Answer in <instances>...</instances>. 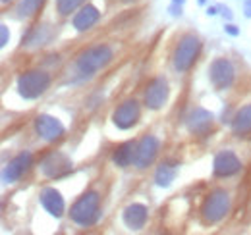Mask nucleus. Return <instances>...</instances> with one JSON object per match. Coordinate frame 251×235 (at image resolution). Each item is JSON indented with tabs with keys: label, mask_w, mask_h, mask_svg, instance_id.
I'll return each instance as SVG.
<instances>
[{
	"label": "nucleus",
	"mask_w": 251,
	"mask_h": 235,
	"mask_svg": "<svg viewBox=\"0 0 251 235\" xmlns=\"http://www.w3.org/2000/svg\"><path fill=\"white\" fill-rule=\"evenodd\" d=\"M139 116H141L139 102H137V100H133V98H129V100L122 102V104L114 110L112 119H114L116 127H120V129H129V127H133V125L137 123Z\"/></svg>",
	"instance_id": "10"
},
{
	"label": "nucleus",
	"mask_w": 251,
	"mask_h": 235,
	"mask_svg": "<svg viewBox=\"0 0 251 235\" xmlns=\"http://www.w3.org/2000/svg\"><path fill=\"white\" fill-rule=\"evenodd\" d=\"M43 4H45V0H22L16 8L18 18H33L41 10Z\"/></svg>",
	"instance_id": "22"
},
{
	"label": "nucleus",
	"mask_w": 251,
	"mask_h": 235,
	"mask_svg": "<svg viewBox=\"0 0 251 235\" xmlns=\"http://www.w3.org/2000/svg\"><path fill=\"white\" fill-rule=\"evenodd\" d=\"M172 2H176V4H184L186 0H172Z\"/></svg>",
	"instance_id": "29"
},
{
	"label": "nucleus",
	"mask_w": 251,
	"mask_h": 235,
	"mask_svg": "<svg viewBox=\"0 0 251 235\" xmlns=\"http://www.w3.org/2000/svg\"><path fill=\"white\" fill-rule=\"evenodd\" d=\"M209 77H211V83L215 85V89H228L234 83V77H236V71H234V66L228 58H217L211 62L209 66Z\"/></svg>",
	"instance_id": "6"
},
{
	"label": "nucleus",
	"mask_w": 251,
	"mask_h": 235,
	"mask_svg": "<svg viewBox=\"0 0 251 235\" xmlns=\"http://www.w3.org/2000/svg\"><path fill=\"white\" fill-rule=\"evenodd\" d=\"M244 12H246V18H251V0H246V4H244Z\"/></svg>",
	"instance_id": "28"
},
{
	"label": "nucleus",
	"mask_w": 251,
	"mask_h": 235,
	"mask_svg": "<svg viewBox=\"0 0 251 235\" xmlns=\"http://www.w3.org/2000/svg\"><path fill=\"white\" fill-rule=\"evenodd\" d=\"M232 131H234V135H238V137L251 133V104L242 106V108L236 112V116L232 119Z\"/></svg>",
	"instance_id": "18"
},
{
	"label": "nucleus",
	"mask_w": 251,
	"mask_h": 235,
	"mask_svg": "<svg viewBox=\"0 0 251 235\" xmlns=\"http://www.w3.org/2000/svg\"><path fill=\"white\" fill-rule=\"evenodd\" d=\"M186 123H188V129L193 135H205L213 127V114L205 108H195V110H191Z\"/></svg>",
	"instance_id": "15"
},
{
	"label": "nucleus",
	"mask_w": 251,
	"mask_h": 235,
	"mask_svg": "<svg viewBox=\"0 0 251 235\" xmlns=\"http://www.w3.org/2000/svg\"><path fill=\"white\" fill-rule=\"evenodd\" d=\"M219 10H220V14H222L226 20H232V18H234V14H232V10H230L228 6H219Z\"/></svg>",
	"instance_id": "26"
},
{
	"label": "nucleus",
	"mask_w": 251,
	"mask_h": 235,
	"mask_svg": "<svg viewBox=\"0 0 251 235\" xmlns=\"http://www.w3.org/2000/svg\"><path fill=\"white\" fill-rule=\"evenodd\" d=\"M120 2H124V4H129V2H135V0H120Z\"/></svg>",
	"instance_id": "30"
},
{
	"label": "nucleus",
	"mask_w": 251,
	"mask_h": 235,
	"mask_svg": "<svg viewBox=\"0 0 251 235\" xmlns=\"http://www.w3.org/2000/svg\"><path fill=\"white\" fill-rule=\"evenodd\" d=\"M166 98H168V81L164 77L151 79L145 89V106L151 110H158V108H162Z\"/></svg>",
	"instance_id": "11"
},
{
	"label": "nucleus",
	"mask_w": 251,
	"mask_h": 235,
	"mask_svg": "<svg viewBox=\"0 0 251 235\" xmlns=\"http://www.w3.org/2000/svg\"><path fill=\"white\" fill-rule=\"evenodd\" d=\"M230 212V195L224 189H215L201 206L205 224H217Z\"/></svg>",
	"instance_id": "5"
},
{
	"label": "nucleus",
	"mask_w": 251,
	"mask_h": 235,
	"mask_svg": "<svg viewBox=\"0 0 251 235\" xmlns=\"http://www.w3.org/2000/svg\"><path fill=\"white\" fill-rule=\"evenodd\" d=\"M99 20H100V12L95 8L93 4H87V6H83V8L74 16V27L77 31H87V29H91Z\"/></svg>",
	"instance_id": "17"
},
{
	"label": "nucleus",
	"mask_w": 251,
	"mask_h": 235,
	"mask_svg": "<svg viewBox=\"0 0 251 235\" xmlns=\"http://www.w3.org/2000/svg\"><path fill=\"white\" fill-rule=\"evenodd\" d=\"M35 131L41 139L52 143V141H58L62 139L64 135V125L60 123V119H56L54 116H49V114H41L35 119Z\"/></svg>",
	"instance_id": "8"
},
{
	"label": "nucleus",
	"mask_w": 251,
	"mask_h": 235,
	"mask_svg": "<svg viewBox=\"0 0 251 235\" xmlns=\"http://www.w3.org/2000/svg\"><path fill=\"white\" fill-rule=\"evenodd\" d=\"M33 164V154L29 150H24V152H20L16 158H12L10 162H8V166L4 168V181L6 183H14V181H18L20 177L24 176L29 168H31Z\"/></svg>",
	"instance_id": "12"
},
{
	"label": "nucleus",
	"mask_w": 251,
	"mask_h": 235,
	"mask_svg": "<svg viewBox=\"0 0 251 235\" xmlns=\"http://www.w3.org/2000/svg\"><path fill=\"white\" fill-rule=\"evenodd\" d=\"M49 39H50L49 27L47 25H37V27H33L27 33V37H24V45H27V47H41V45H47Z\"/></svg>",
	"instance_id": "20"
},
{
	"label": "nucleus",
	"mask_w": 251,
	"mask_h": 235,
	"mask_svg": "<svg viewBox=\"0 0 251 235\" xmlns=\"http://www.w3.org/2000/svg\"><path fill=\"white\" fill-rule=\"evenodd\" d=\"M39 201L43 208L50 214V216H56L60 218L66 210V203H64V197L60 195V191H56L54 187H45L39 195Z\"/></svg>",
	"instance_id": "14"
},
{
	"label": "nucleus",
	"mask_w": 251,
	"mask_h": 235,
	"mask_svg": "<svg viewBox=\"0 0 251 235\" xmlns=\"http://www.w3.org/2000/svg\"><path fill=\"white\" fill-rule=\"evenodd\" d=\"M70 170H72V162L62 152H49L41 160V172L47 177H62Z\"/></svg>",
	"instance_id": "9"
},
{
	"label": "nucleus",
	"mask_w": 251,
	"mask_h": 235,
	"mask_svg": "<svg viewBox=\"0 0 251 235\" xmlns=\"http://www.w3.org/2000/svg\"><path fill=\"white\" fill-rule=\"evenodd\" d=\"M135 147H137V143H133V141H127L124 145H120V147L114 150V154H112V162L118 168H127L129 164H133Z\"/></svg>",
	"instance_id": "19"
},
{
	"label": "nucleus",
	"mask_w": 251,
	"mask_h": 235,
	"mask_svg": "<svg viewBox=\"0 0 251 235\" xmlns=\"http://www.w3.org/2000/svg\"><path fill=\"white\" fill-rule=\"evenodd\" d=\"M49 87H50V75L43 70H31L18 77V93L27 100L39 98Z\"/></svg>",
	"instance_id": "3"
},
{
	"label": "nucleus",
	"mask_w": 251,
	"mask_h": 235,
	"mask_svg": "<svg viewBox=\"0 0 251 235\" xmlns=\"http://www.w3.org/2000/svg\"><path fill=\"white\" fill-rule=\"evenodd\" d=\"M199 52H201V41L195 35H191V33L184 35L180 39L176 50H174V56H172V60H174V70L180 71V73L188 71L189 68L195 64Z\"/></svg>",
	"instance_id": "4"
},
{
	"label": "nucleus",
	"mask_w": 251,
	"mask_h": 235,
	"mask_svg": "<svg viewBox=\"0 0 251 235\" xmlns=\"http://www.w3.org/2000/svg\"><path fill=\"white\" fill-rule=\"evenodd\" d=\"M213 170L219 177H230L242 170V162L232 150H220L219 154L215 156Z\"/></svg>",
	"instance_id": "13"
},
{
	"label": "nucleus",
	"mask_w": 251,
	"mask_h": 235,
	"mask_svg": "<svg viewBox=\"0 0 251 235\" xmlns=\"http://www.w3.org/2000/svg\"><path fill=\"white\" fill-rule=\"evenodd\" d=\"M70 216H72V220H74L77 226H81V228L93 226L95 222L99 220V216H100V197H99L95 191H89V193L81 195V197L72 205Z\"/></svg>",
	"instance_id": "1"
},
{
	"label": "nucleus",
	"mask_w": 251,
	"mask_h": 235,
	"mask_svg": "<svg viewBox=\"0 0 251 235\" xmlns=\"http://www.w3.org/2000/svg\"><path fill=\"white\" fill-rule=\"evenodd\" d=\"M176 177V164H170V162H162L155 172V181H157L158 187H168Z\"/></svg>",
	"instance_id": "21"
},
{
	"label": "nucleus",
	"mask_w": 251,
	"mask_h": 235,
	"mask_svg": "<svg viewBox=\"0 0 251 235\" xmlns=\"http://www.w3.org/2000/svg\"><path fill=\"white\" fill-rule=\"evenodd\" d=\"M168 12H170L172 16H182V4L172 2V4H170V8H168Z\"/></svg>",
	"instance_id": "24"
},
{
	"label": "nucleus",
	"mask_w": 251,
	"mask_h": 235,
	"mask_svg": "<svg viewBox=\"0 0 251 235\" xmlns=\"http://www.w3.org/2000/svg\"><path fill=\"white\" fill-rule=\"evenodd\" d=\"M158 148H160V143H158L157 137H153V135H145V137L137 143V147H135L133 166L139 168V170L149 168V166L155 162V158H157Z\"/></svg>",
	"instance_id": "7"
},
{
	"label": "nucleus",
	"mask_w": 251,
	"mask_h": 235,
	"mask_svg": "<svg viewBox=\"0 0 251 235\" xmlns=\"http://www.w3.org/2000/svg\"><path fill=\"white\" fill-rule=\"evenodd\" d=\"M85 0H56V12L60 16H72V12H75Z\"/></svg>",
	"instance_id": "23"
},
{
	"label": "nucleus",
	"mask_w": 251,
	"mask_h": 235,
	"mask_svg": "<svg viewBox=\"0 0 251 235\" xmlns=\"http://www.w3.org/2000/svg\"><path fill=\"white\" fill-rule=\"evenodd\" d=\"M147 218H149V212L145 205L133 203L124 210V222L129 230H141L147 224Z\"/></svg>",
	"instance_id": "16"
},
{
	"label": "nucleus",
	"mask_w": 251,
	"mask_h": 235,
	"mask_svg": "<svg viewBox=\"0 0 251 235\" xmlns=\"http://www.w3.org/2000/svg\"><path fill=\"white\" fill-rule=\"evenodd\" d=\"M2 27V39H0V45L2 47H6L8 45V27L6 25H0Z\"/></svg>",
	"instance_id": "27"
},
{
	"label": "nucleus",
	"mask_w": 251,
	"mask_h": 235,
	"mask_svg": "<svg viewBox=\"0 0 251 235\" xmlns=\"http://www.w3.org/2000/svg\"><path fill=\"white\" fill-rule=\"evenodd\" d=\"M112 48L108 45H97L91 47L87 50H83L77 62H75V68L79 70V73H85V75H93L95 71H99L100 68H104L106 64H110L112 60Z\"/></svg>",
	"instance_id": "2"
},
{
	"label": "nucleus",
	"mask_w": 251,
	"mask_h": 235,
	"mask_svg": "<svg viewBox=\"0 0 251 235\" xmlns=\"http://www.w3.org/2000/svg\"><path fill=\"white\" fill-rule=\"evenodd\" d=\"M224 31H226L228 35H232V37H238V35H240V29H238L234 24H226V25H224Z\"/></svg>",
	"instance_id": "25"
},
{
	"label": "nucleus",
	"mask_w": 251,
	"mask_h": 235,
	"mask_svg": "<svg viewBox=\"0 0 251 235\" xmlns=\"http://www.w3.org/2000/svg\"><path fill=\"white\" fill-rule=\"evenodd\" d=\"M197 2H199V4H205V2H207V0H197Z\"/></svg>",
	"instance_id": "31"
},
{
	"label": "nucleus",
	"mask_w": 251,
	"mask_h": 235,
	"mask_svg": "<svg viewBox=\"0 0 251 235\" xmlns=\"http://www.w3.org/2000/svg\"><path fill=\"white\" fill-rule=\"evenodd\" d=\"M2 2H4V4H6V2H10V0H2Z\"/></svg>",
	"instance_id": "32"
}]
</instances>
